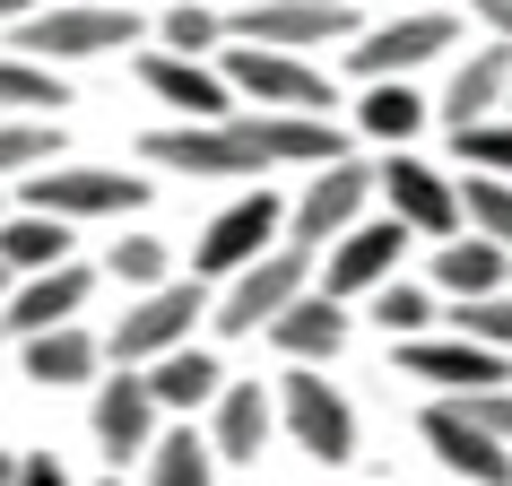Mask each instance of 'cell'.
<instances>
[{
  "label": "cell",
  "instance_id": "cell-41",
  "mask_svg": "<svg viewBox=\"0 0 512 486\" xmlns=\"http://www.w3.org/2000/svg\"><path fill=\"white\" fill-rule=\"evenodd\" d=\"M9 478H18V452H0V486H9Z\"/></svg>",
  "mask_w": 512,
  "mask_h": 486
},
{
  "label": "cell",
  "instance_id": "cell-14",
  "mask_svg": "<svg viewBox=\"0 0 512 486\" xmlns=\"http://www.w3.org/2000/svg\"><path fill=\"white\" fill-rule=\"evenodd\" d=\"M400 374L434 382L443 400H478V391H504L512 382V356L478 348V339H460V330H434V339H400Z\"/></svg>",
  "mask_w": 512,
  "mask_h": 486
},
{
  "label": "cell",
  "instance_id": "cell-15",
  "mask_svg": "<svg viewBox=\"0 0 512 486\" xmlns=\"http://www.w3.org/2000/svg\"><path fill=\"white\" fill-rule=\"evenodd\" d=\"M87 426H96V443H105V460L122 469V460H148L165 434V408L157 391H148V374L139 365H113L105 382H96V400H87Z\"/></svg>",
  "mask_w": 512,
  "mask_h": 486
},
{
  "label": "cell",
  "instance_id": "cell-2",
  "mask_svg": "<svg viewBox=\"0 0 512 486\" xmlns=\"http://www.w3.org/2000/svg\"><path fill=\"white\" fill-rule=\"evenodd\" d=\"M278 243H287V200H278L270 183H252V191H235V200L200 226V243H191V278L226 287L235 270H252L261 252H278Z\"/></svg>",
  "mask_w": 512,
  "mask_h": 486
},
{
  "label": "cell",
  "instance_id": "cell-32",
  "mask_svg": "<svg viewBox=\"0 0 512 486\" xmlns=\"http://www.w3.org/2000/svg\"><path fill=\"white\" fill-rule=\"evenodd\" d=\"M460 217H469V235L512 252V183L504 174H460Z\"/></svg>",
  "mask_w": 512,
  "mask_h": 486
},
{
  "label": "cell",
  "instance_id": "cell-6",
  "mask_svg": "<svg viewBox=\"0 0 512 486\" xmlns=\"http://www.w3.org/2000/svg\"><path fill=\"white\" fill-rule=\"evenodd\" d=\"M374 200H382V174H374V165H356V157L313 165V174H304V191L287 200V243L330 252L348 226H365V209H374Z\"/></svg>",
  "mask_w": 512,
  "mask_h": 486
},
{
  "label": "cell",
  "instance_id": "cell-42",
  "mask_svg": "<svg viewBox=\"0 0 512 486\" xmlns=\"http://www.w3.org/2000/svg\"><path fill=\"white\" fill-rule=\"evenodd\" d=\"M9 287H18V270H9V261H0V304H9Z\"/></svg>",
  "mask_w": 512,
  "mask_h": 486
},
{
  "label": "cell",
  "instance_id": "cell-29",
  "mask_svg": "<svg viewBox=\"0 0 512 486\" xmlns=\"http://www.w3.org/2000/svg\"><path fill=\"white\" fill-rule=\"evenodd\" d=\"M365 313H374L391 339H434L443 296H434V287H417V278H391V287H374V296H365Z\"/></svg>",
  "mask_w": 512,
  "mask_h": 486
},
{
  "label": "cell",
  "instance_id": "cell-33",
  "mask_svg": "<svg viewBox=\"0 0 512 486\" xmlns=\"http://www.w3.org/2000/svg\"><path fill=\"white\" fill-rule=\"evenodd\" d=\"M105 278H113V287H131V296H148V287L174 278V252H165L157 235H122V243L105 252Z\"/></svg>",
  "mask_w": 512,
  "mask_h": 486
},
{
  "label": "cell",
  "instance_id": "cell-36",
  "mask_svg": "<svg viewBox=\"0 0 512 486\" xmlns=\"http://www.w3.org/2000/svg\"><path fill=\"white\" fill-rule=\"evenodd\" d=\"M452 148H460L469 174H504L512 183V113H495V122H478V131H452Z\"/></svg>",
  "mask_w": 512,
  "mask_h": 486
},
{
  "label": "cell",
  "instance_id": "cell-28",
  "mask_svg": "<svg viewBox=\"0 0 512 486\" xmlns=\"http://www.w3.org/2000/svg\"><path fill=\"white\" fill-rule=\"evenodd\" d=\"M61 105H70V79H61L53 61L0 53V113H44V122H61Z\"/></svg>",
  "mask_w": 512,
  "mask_h": 486
},
{
  "label": "cell",
  "instance_id": "cell-7",
  "mask_svg": "<svg viewBox=\"0 0 512 486\" xmlns=\"http://www.w3.org/2000/svg\"><path fill=\"white\" fill-rule=\"evenodd\" d=\"M200 313H217L209 278H165V287H148V296L113 322L105 356H113V365H157V356L191 348V322H200Z\"/></svg>",
  "mask_w": 512,
  "mask_h": 486
},
{
  "label": "cell",
  "instance_id": "cell-3",
  "mask_svg": "<svg viewBox=\"0 0 512 486\" xmlns=\"http://www.w3.org/2000/svg\"><path fill=\"white\" fill-rule=\"evenodd\" d=\"M131 35H148L131 18V9H113V0H53V9H35L27 27H9V44L27 61H53V70H70V61H96V53H122Z\"/></svg>",
  "mask_w": 512,
  "mask_h": 486
},
{
  "label": "cell",
  "instance_id": "cell-13",
  "mask_svg": "<svg viewBox=\"0 0 512 486\" xmlns=\"http://www.w3.org/2000/svg\"><path fill=\"white\" fill-rule=\"evenodd\" d=\"M226 35L270 44V53H313L330 35H365V27H356V0H252V9H226Z\"/></svg>",
  "mask_w": 512,
  "mask_h": 486
},
{
  "label": "cell",
  "instance_id": "cell-23",
  "mask_svg": "<svg viewBox=\"0 0 512 486\" xmlns=\"http://www.w3.org/2000/svg\"><path fill=\"white\" fill-rule=\"evenodd\" d=\"M270 339H278V356H287V365H330V356L348 348V304L322 296V287H304V296L270 322Z\"/></svg>",
  "mask_w": 512,
  "mask_h": 486
},
{
  "label": "cell",
  "instance_id": "cell-45",
  "mask_svg": "<svg viewBox=\"0 0 512 486\" xmlns=\"http://www.w3.org/2000/svg\"><path fill=\"white\" fill-rule=\"evenodd\" d=\"M96 486H122V469H113V478H96Z\"/></svg>",
  "mask_w": 512,
  "mask_h": 486
},
{
  "label": "cell",
  "instance_id": "cell-18",
  "mask_svg": "<svg viewBox=\"0 0 512 486\" xmlns=\"http://www.w3.org/2000/svg\"><path fill=\"white\" fill-rule=\"evenodd\" d=\"M139 87L157 96V105H174L183 122H226L235 105V87H226V70L217 61H191V53H148L139 61Z\"/></svg>",
  "mask_w": 512,
  "mask_h": 486
},
{
  "label": "cell",
  "instance_id": "cell-8",
  "mask_svg": "<svg viewBox=\"0 0 512 486\" xmlns=\"http://www.w3.org/2000/svg\"><path fill=\"white\" fill-rule=\"evenodd\" d=\"M217 70H226V87H235V105H252V113H330V105H339V87H330L304 53L235 44Z\"/></svg>",
  "mask_w": 512,
  "mask_h": 486
},
{
  "label": "cell",
  "instance_id": "cell-35",
  "mask_svg": "<svg viewBox=\"0 0 512 486\" xmlns=\"http://www.w3.org/2000/svg\"><path fill=\"white\" fill-rule=\"evenodd\" d=\"M443 322H452L460 339H478V348H504L512 356V287H504V296H478V304H443Z\"/></svg>",
  "mask_w": 512,
  "mask_h": 486
},
{
  "label": "cell",
  "instance_id": "cell-22",
  "mask_svg": "<svg viewBox=\"0 0 512 486\" xmlns=\"http://www.w3.org/2000/svg\"><path fill=\"white\" fill-rule=\"evenodd\" d=\"M512 287V252L486 235H452L434 243V296L443 304H478V296H504Z\"/></svg>",
  "mask_w": 512,
  "mask_h": 486
},
{
  "label": "cell",
  "instance_id": "cell-20",
  "mask_svg": "<svg viewBox=\"0 0 512 486\" xmlns=\"http://www.w3.org/2000/svg\"><path fill=\"white\" fill-rule=\"evenodd\" d=\"M113 356H105V339L87 322H61V330H35V339H18V374L27 382H44V391H70V382H96Z\"/></svg>",
  "mask_w": 512,
  "mask_h": 486
},
{
  "label": "cell",
  "instance_id": "cell-10",
  "mask_svg": "<svg viewBox=\"0 0 512 486\" xmlns=\"http://www.w3.org/2000/svg\"><path fill=\"white\" fill-rule=\"evenodd\" d=\"M374 174H382V209L400 217L417 243L469 235V217H460V174H443V165H426V157H408V148H391Z\"/></svg>",
  "mask_w": 512,
  "mask_h": 486
},
{
  "label": "cell",
  "instance_id": "cell-27",
  "mask_svg": "<svg viewBox=\"0 0 512 486\" xmlns=\"http://www.w3.org/2000/svg\"><path fill=\"white\" fill-rule=\"evenodd\" d=\"M426 122H434V105L408 79H365V96H356V131L382 139V148H408Z\"/></svg>",
  "mask_w": 512,
  "mask_h": 486
},
{
  "label": "cell",
  "instance_id": "cell-43",
  "mask_svg": "<svg viewBox=\"0 0 512 486\" xmlns=\"http://www.w3.org/2000/svg\"><path fill=\"white\" fill-rule=\"evenodd\" d=\"M356 9H400V0H356Z\"/></svg>",
  "mask_w": 512,
  "mask_h": 486
},
{
  "label": "cell",
  "instance_id": "cell-1",
  "mask_svg": "<svg viewBox=\"0 0 512 486\" xmlns=\"http://www.w3.org/2000/svg\"><path fill=\"white\" fill-rule=\"evenodd\" d=\"M322 278V252H304V243H278V252H261L252 270H235L226 287H217V339H252V330H270L287 304L304 296Z\"/></svg>",
  "mask_w": 512,
  "mask_h": 486
},
{
  "label": "cell",
  "instance_id": "cell-4",
  "mask_svg": "<svg viewBox=\"0 0 512 486\" xmlns=\"http://www.w3.org/2000/svg\"><path fill=\"white\" fill-rule=\"evenodd\" d=\"M278 426L296 434V452H313L322 469H348L356 460V408L330 382V365H287L278 374Z\"/></svg>",
  "mask_w": 512,
  "mask_h": 486
},
{
  "label": "cell",
  "instance_id": "cell-30",
  "mask_svg": "<svg viewBox=\"0 0 512 486\" xmlns=\"http://www.w3.org/2000/svg\"><path fill=\"white\" fill-rule=\"evenodd\" d=\"M148 486H217V452H209V434L165 426V434H157V452H148Z\"/></svg>",
  "mask_w": 512,
  "mask_h": 486
},
{
  "label": "cell",
  "instance_id": "cell-47",
  "mask_svg": "<svg viewBox=\"0 0 512 486\" xmlns=\"http://www.w3.org/2000/svg\"><path fill=\"white\" fill-rule=\"evenodd\" d=\"M0 217H9V209H0Z\"/></svg>",
  "mask_w": 512,
  "mask_h": 486
},
{
  "label": "cell",
  "instance_id": "cell-40",
  "mask_svg": "<svg viewBox=\"0 0 512 486\" xmlns=\"http://www.w3.org/2000/svg\"><path fill=\"white\" fill-rule=\"evenodd\" d=\"M35 9H53V0H0V27H27Z\"/></svg>",
  "mask_w": 512,
  "mask_h": 486
},
{
  "label": "cell",
  "instance_id": "cell-16",
  "mask_svg": "<svg viewBox=\"0 0 512 486\" xmlns=\"http://www.w3.org/2000/svg\"><path fill=\"white\" fill-rule=\"evenodd\" d=\"M417 434H426V452L452 469V478L469 486H512V443H495V434L469 417V400H434L426 417H417Z\"/></svg>",
  "mask_w": 512,
  "mask_h": 486
},
{
  "label": "cell",
  "instance_id": "cell-31",
  "mask_svg": "<svg viewBox=\"0 0 512 486\" xmlns=\"http://www.w3.org/2000/svg\"><path fill=\"white\" fill-rule=\"evenodd\" d=\"M61 157V122H44V113H0V174H44V165Z\"/></svg>",
  "mask_w": 512,
  "mask_h": 486
},
{
  "label": "cell",
  "instance_id": "cell-38",
  "mask_svg": "<svg viewBox=\"0 0 512 486\" xmlns=\"http://www.w3.org/2000/svg\"><path fill=\"white\" fill-rule=\"evenodd\" d=\"M9 486H70V469H61L53 452H18V478Z\"/></svg>",
  "mask_w": 512,
  "mask_h": 486
},
{
  "label": "cell",
  "instance_id": "cell-34",
  "mask_svg": "<svg viewBox=\"0 0 512 486\" xmlns=\"http://www.w3.org/2000/svg\"><path fill=\"white\" fill-rule=\"evenodd\" d=\"M157 35H165V53H191V61H209L217 44H226V9H209V0H174Z\"/></svg>",
  "mask_w": 512,
  "mask_h": 486
},
{
  "label": "cell",
  "instance_id": "cell-26",
  "mask_svg": "<svg viewBox=\"0 0 512 486\" xmlns=\"http://www.w3.org/2000/svg\"><path fill=\"white\" fill-rule=\"evenodd\" d=\"M252 122H261L270 165H339L348 157V139H339L330 113H252Z\"/></svg>",
  "mask_w": 512,
  "mask_h": 486
},
{
  "label": "cell",
  "instance_id": "cell-17",
  "mask_svg": "<svg viewBox=\"0 0 512 486\" xmlns=\"http://www.w3.org/2000/svg\"><path fill=\"white\" fill-rule=\"evenodd\" d=\"M87 296H96V270L87 261H61V270H35L9 287V304H0V330L9 339H35V330H61V322H79Z\"/></svg>",
  "mask_w": 512,
  "mask_h": 486
},
{
  "label": "cell",
  "instance_id": "cell-19",
  "mask_svg": "<svg viewBox=\"0 0 512 486\" xmlns=\"http://www.w3.org/2000/svg\"><path fill=\"white\" fill-rule=\"evenodd\" d=\"M495 113H512V44H478V53L452 70V87L434 96V122H443V131H478Z\"/></svg>",
  "mask_w": 512,
  "mask_h": 486
},
{
  "label": "cell",
  "instance_id": "cell-46",
  "mask_svg": "<svg viewBox=\"0 0 512 486\" xmlns=\"http://www.w3.org/2000/svg\"><path fill=\"white\" fill-rule=\"evenodd\" d=\"M0 339H9V330H0Z\"/></svg>",
  "mask_w": 512,
  "mask_h": 486
},
{
  "label": "cell",
  "instance_id": "cell-37",
  "mask_svg": "<svg viewBox=\"0 0 512 486\" xmlns=\"http://www.w3.org/2000/svg\"><path fill=\"white\" fill-rule=\"evenodd\" d=\"M469 417H478L495 443H512V382H504V391H478V400H469Z\"/></svg>",
  "mask_w": 512,
  "mask_h": 486
},
{
  "label": "cell",
  "instance_id": "cell-11",
  "mask_svg": "<svg viewBox=\"0 0 512 486\" xmlns=\"http://www.w3.org/2000/svg\"><path fill=\"white\" fill-rule=\"evenodd\" d=\"M452 35H460V18H443V9H391L382 27H365L348 44V70L356 79H408V70H426V61H443L452 53Z\"/></svg>",
  "mask_w": 512,
  "mask_h": 486
},
{
  "label": "cell",
  "instance_id": "cell-39",
  "mask_svg": "<svg viewBox=\"0 0 512 486\" xmlns=\"http://www.w3.org/2000/svg\"><path fill=\"white\" fill-rule=\"evenodd\" d=\"M460 9H469V18H478L495 44H512V0H460Z\"/></svg>",
  "mask_w": 512,
  "mask_h": 486
},
{
  "label": "cell",
  "instance_id": "cell-5",
  "mask_svg": "<svg viewBox=\"0 0 512 486\" xmlns=\"http://www.w3.org/2000/svg\"><path fill=\"white\" fill-rule=\"evenodd\" d=\"M148 165L165 174H270V148H261V122L252 113H226V122H165L148 131Z\"/></svg>",
  "mask_w": 512,
  "mask_h": 486
},
{
  "label": "cell",
  "instance_id": "cell-12",
  "mask_svg": "<svg viewBox=\"0 0 512 486\" xmlns=\"http://www.w3.org/2000/svg\"><path fill=\"white\" fill-rule=\"evenodd\" d=\"M408 243H417V235H408L400 217L382 209V217L348 226V235H339V243L322 252V278H313V287H322V296H339V304H365L374 287H391V278H400Z\"/></svg>",
  "mask_w": 512,
  "mask_h": 486
},
{
  "label": "cell",
  "instance_id": "cell-25",
  "mask_svg": "<svg viewBox=\"0 0 512 486\" xmlns=\"http://www.w3.org/2000/svg\"><path fill=\"white\" fill-rule=\"evenodd\" d=\"M139 374H148V391H157L165 417H191V408H209L217 391H226V365H217L209 348H174V356H157V365H139Z\"/></svg>",
  "mask_w": 512,
  "mask_h": 486
},
{
  "label": "cell",
  "instance_id": "cell-44",
  "mask_svg": "<svg viewBox=\"0 0 512 486\" xmlns=\"http://www.w3.org/2000/svg\"><path fill=\"white\" fill-rule=\"evenodd\" d=\"M209 9H252V0H209Z\"/></svg>",
  "mask_w": 512,
  "mask_h": 486
},
{
  "label": "cell",
  "instance_id": "cell-24",
  "mask_svg": "<svg viewBox=\"0 0 512 486\" xmlns=\"http://www.w3.org/2000/svg\"><path fill=\"white\" fill-rule=\"evenodd\" d=\"M0 261L18 278L61 270V261H79V226H70V217H44V209H9L0 217Z\"/></svg>",
  "mask_w": 512,
  "mask_h": 486
},
{
  "label": "cell",
  "instance_id": "cell-9",
  "mask_svg": "<svg viewBox=\"0 0 512 486\" xmlns=\"http://www.w3.org/2000/svg\"><path fill=\"white\" fill-rule=\"evenodd\" d=\"M18 209L70 217V226H87V217H131V209H148V174H113V165H44V174L18 183Z\"/></svg>",
  "mask_w": 512,
  "mask_h": 486
},
{
  "label": "cell",
  "instance_id": "cell-21",
  "mask_svg": "<svg viewBox=\"0 0 512 486\" xmlns=\"http://www.w3.org/2000/svg\"><path fill=\"white\" fill-rule=\"evenodd\" d=\"M278 434V391H261V382H226L209 400V452L217 460H261Z\"/></svg>",
  "mask_w": 512,
  "mask_h": 486
}]
</instances>
